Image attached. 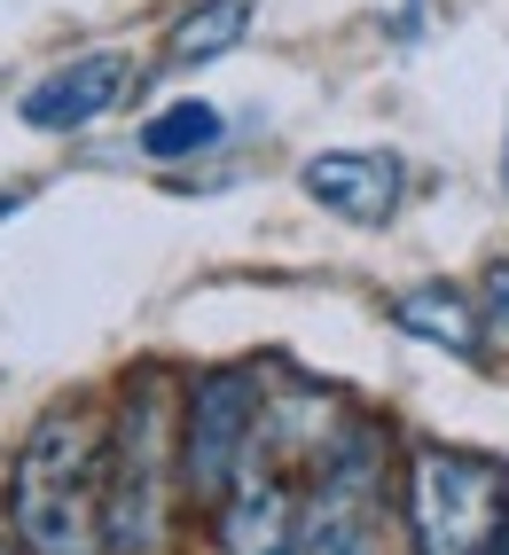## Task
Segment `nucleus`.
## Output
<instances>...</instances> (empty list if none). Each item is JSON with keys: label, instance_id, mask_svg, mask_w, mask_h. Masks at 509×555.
<instances>
[{"label": "nucleus", "instance_id": "obj_1", "mask_svg": "<svg viewBox=\"0 0 509 555\" xmlns=\"http://www.w3.org/2000/svg\"><path fill=\"white\" fill-rule=\"evenodd\" d=\"M9 532L24 555H111L102 540V423L94 406L63 399L31 423L9 469Z\"/></svg>", "mask_w": 509, "mask_h": 555}, {"label": "nucleus", "instance_id": "obj_2", "mask_svg": "<svg viewBox=\"0 0 509 555\" xmlns=\"http://www.w3.org/2000/svg\"><path fill=\"white\" fill-rule=\"evenodd\" d=\"M180 477V423H173V376L141 367L126 376L118 415L102 423V540L111 555H157Z\"/></svg>", "mask_w": 509, "mask_h": 555}, {"label": "nucleus", "instance_id": "obj_3", "mask_svg": "<svg viewBox=\"0 0 509 555\" xmlns=\"http://www.w3.org/2000/svg\"><path fill=\"white\" fill-rule=\"evenodd\" d=\"M509 532V477L470 447H416L408 462V540L416 555H494Z\"/></svg>", "mask_w": 509, "mask_h": 555}, {"label": "nucleus", "instance_id": "obj_4", "mask_svg": "<svg viewBox=\"0 0 509 555\" xmlns=\"http://www.w3.org/2000/svg\"><path fill=\"white\" fill-rule=\"evenodd\" d=\"M377 501H384V430L338 423L314 493L298 501V555H377Z\"/></svg>", "mask_w": 509, "mask_h": 555}, {"label": "nucleus", "instance_id": "obj_5", "mask_svg": "<svg viewBox=\"0 0 509 555\" xmlns=\"http://www.w3.org/2000/svg\"><path fill=\"white\" fill-rule=\"evenodd\" d=\"M259 430H267V399H259L251 367H212V376H196L189 415H180V486L196 501H220L243 477Z\"/></svg>", "mask_w": 509, "mask_h": 555}, {"label": "nucleus", "instance_id": "obj_6", "mask_svg": "<svg viewBox=\"0 0 509 555\" xmlns=\"http://www.w3.org/2000/svg\"><path fill=\"white\" fill-rule=\"evenodd\" d=\"M126 87H133V55L94 48V55L55 63L48 79H31L24 102H16V118H24L31 133H79V126H94V118H111V109L126 102Z\"/></svg>", "mask_w": 509, "mask_h": 555}, {"label": "nucleus", "instance_id": "obj_7", "mask_svg": "<svg viewBox=\"0 0 509 555\" xmlns=\"http://www.w3.org/2000/svg\"><path fill=\"white\" fill-rule=\"evenodd\" d=\"M306 196L321 211H338L345 228H384V219L408 204V165L392 150H321L306 157Z\"/></svg>", "mask_w": 509, "mask_h": 555}, {"label": "nucleus", "instance_id": "obj_8", "mask_svg": "<svg viewBox=\"0 0 509 555\" xmlns=\"http://www.w3.org/2000/svg\"><path fill=\"white\" fill-rule=\"evenodd\" d=\"M220 555H298V493L259 469V454L220 493Z\"/></svg>", "mask_w": 509, "mask_h": 555}, {"label": "nucleus", "instance_id": "obj_9", "mask_svg": "<svg viewBox=\"0 0 509 555\" xmlns=\"http://www.w3.org/2000/svg\"><path fill=\"white\" fill-rule=\"evenodd\" d=\"M392 321H399V337H423L431 352H455V360H479L486 345V313L470 289L455 282H416V289H399L392 298Z\"/></svg>", "mask_w": 509, "mask_h": 555}, {"label": "nucleus", "instance_id": "obj_10", "mask_svg": "<svg viewBox=\"0 0 509 555\" xmlns=\"http://www.w3.org/2000/svg\"><path fill=\"white\" fill-rule=\"evenodd\" d=\"M243 31H251V0H196V9L165 31V63H180V70L212 63V55H228Z\"/></svg>", "mask_w": 509, "mask_h": 555}, {"label": "nucleus", "instance_id": "obj_11", "mask_svg": "<svg viewBox=\"0 0 509 555\" xmlns=\"http://www.w3.org/2000/svg\"><path fill=\"white\" fill-rule=\"evenodd\" d=\"M228 133V118L212 102H165L150 126H141V157H157V165H180V157H196L212 150V141Z\"/></svg>", "mask_w": 509, "mask_h": 555}, {"label": "nucleus", "instance_id": "obj_12", "mask_svg": "<svg viewBox=\"0 0 509 555\" xmlns=\"http://www.w3.org/2000/svg\"><path fill=\"white\" fill-rule=\"evenodd\" d=\"M479 313L494 321V337L509 345V258H494V267H486V282H479Z\"/></svg>", "mask_w": 509, "mask_h": 555}, {"label": "nucleus", "instance_id": "obj_13", "mask_svg": "<svg viewBox=\"0 0 509 555\" xmlns=\"http://www.w3.org/2000/svg\"><path fill=\"white\" fill-rule=\"evenodd\" d=\"M501 189H509V141H501Z\"/></svg>", "mask_w": 509, "mask_h": 555}, {"label": "nucleus", "instance_id": "obj_14", "mask_svg": "<svg viewBox=\"0 0 509 555\" xmlns=\"http://www.w3.org/2000/svg\"><path fill=\"white\" fill-rule=\"evenodd\" d=\"M0 555H16V540H9V532H0Z\"/></svg>", "mask_w": 509, "mask_h": 555}, {"label": "nucleus", "instance_id": "obj_15", "mask_svg": "<svg viewBox=\"0 0 509 555\" xmlns=\"http://www.w3.org/2000/svg\"><path fill=\"white\" fill-rule=\"evenodd\" d=\"M494 555H509V532H501V547H494Z\"/></svg>", "mask_w": 509, "mask_h": 555}]
</instances>
